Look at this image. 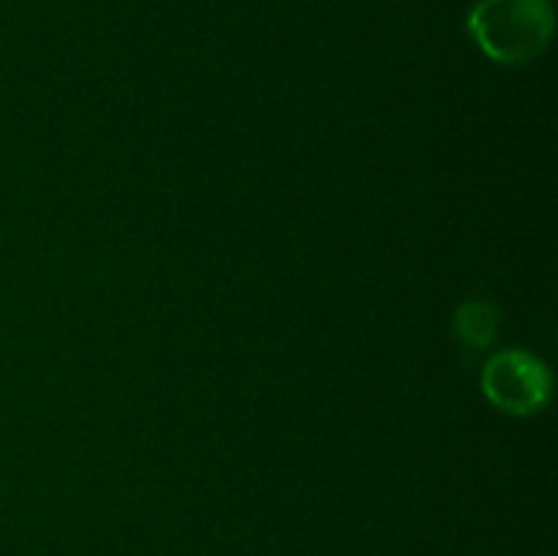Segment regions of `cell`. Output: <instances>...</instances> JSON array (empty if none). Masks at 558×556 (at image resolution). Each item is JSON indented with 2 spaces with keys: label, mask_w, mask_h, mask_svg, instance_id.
I'll use <instances>...</instances> for the list:
<instances>
[{
  "label": "cell",
  "mask_w": 558,
  "mask_h": 556,
  "mask_svg": "<svg viewBox=\"0 0 558 556\" xmlns=\"http://www.w3.org/2000/svg\"><path fill=\"white\" fill-rule=\"evenodd\" d=\"M469 31L490 60L523 65L548 47L554 11L548 0H480L469 14Z\"/></svg>",
  "instance_id": "1"
},
{
  "label": "cell",
  "mask_w": 558,
  "mask_h": 556,
  "mask_svg": "<svg viewBox=\"0 0 558 556\" xmlns=\"http://www.w3.org/2000/svg\"><path fill=\"white\" fill-rule=\"evenodd\" d=\"M485 398L494 403L499 412L529 418V414L543 412L550 401V371L529 349H501L485 363L480 376Z\"/></svg>",
  "instance_id": "2"
},
{
  "label": "cell",
  "mask_w": 558,
  "mask_h": 556,
  "mask_svg": "<svg viewBox=\"0 0 558 556\" xmlns=\"http://www.w3.org/2000/svg\"><path fill=\"white\" fill-rule=\"evenodd\" d=\"M499 311L488 300H469L456 314V333L466 347L485 349L496 338Z\"/></svg>",
  "instance_id": "3"
}]
</instances>
